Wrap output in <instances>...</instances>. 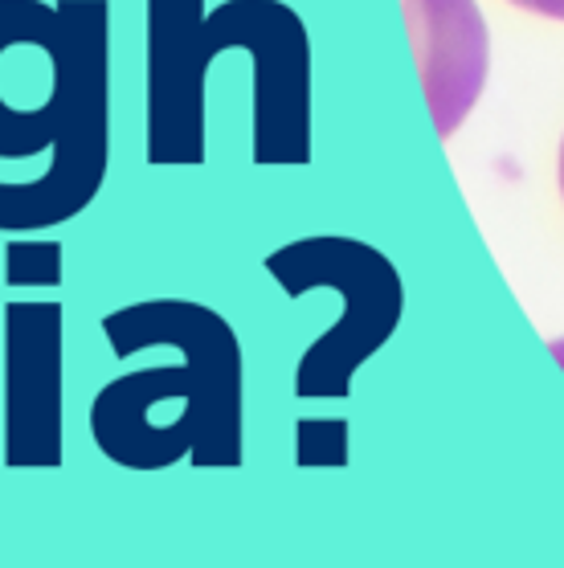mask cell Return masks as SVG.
I'll return each mask as SVG.
<instances>
[{"label":"cell","instance_id":"5","mask_svg":"<svg viewBox=\"0 0 564 568\" xmlns=\"http://www.w3.org/2000/svg\"><path fill=\"white\" fill-rule=\"evenodd\" d=\"M4 466H62V303L4 307Z\"/></svg>","mask_w":564,"mask_h":568},{"label":"cell","instance_id":"10","mask_svg":"<svg viewBox=\"0 0 564 568\" xmlns=\"http://www.w3.org/2000/svg\"><path fill=\"white\" fill-rule=\"evenodd\" d=\"M556 181H561V196H564V140H561V160H556Z\"/></svg>","mask_w":564,"mask_h":568},{"label":"cell","instance_id":"2","mask_svg":"<svg viewBox=\"0 0 564 568\" xmlns=\"http://www.w3.org/2000/svg\"><path fill=\"white\" fill-rule=\"evenodd\" d=\"M221 50L254 53V164L311 160V45L282 0H148V164H205V78Z\"/></svg>","mask_w":564,"mask_h":568},{"label":"cell","instance_id":"9","mask_svg":"<svg viewBox=\"0 0 564 568\" xmlns=\"http://www.w3.org/2000/svg\"><path fill=\"white\" fill-rule=\"evenodd\" d=\"M548 352H552V361H556L564 368V336L561 339H548Z\"/></svg>","mask_w":564,"mask_h":568},{"label":"cell","instance_id":"3","mask_svg":"<svg viewBox=\"0 0 564 568\" xmlns=\"http://www.w3.org/2000/svg\"><path fill=\"white\" fill-rule=\"evenodd\" d=\"M103 332L115 356L177 348L184 361L119 376L90 400V438L111 463H131L155 405L184 400L168 434V466L184 454L201 470L242 466V344L225 315L189 298H148L103 315Z\"/></svg>","mask_w":564,"mask_h":568},{"label":"cell","instance_id":"7","mask_svg":"<svg viewBox=\"0 0 564 568\" xmlns=\"http://www.w3.org/2000/svg\"><path fill=\"white\" fill-rule=\"evenodd\" d=\"M9 286H58L62 278V250L53 242H9Z\"/></svg>","mask_w":564,"mask_h":568},{"label":"cell","instance_id":"1","mask_svg":"<svg viewBox=\"0 0 564 568\" xmlns=\"http://www.w3.org/2000/svg\"><path fill=\"white\" fill-rule=\"evenodd\" d=\"M107 0H0V160L53 152L38 181H0V233L53 230L103 189L111 160Z\"/></svg>","mask_w":564,"mask_h":568},{"label":"cell","instance_id":"6","mask_svg":"<svg viewBox=\"0 0 564 568\" xmlns=\"http://www.w3.org/2000/svg\"><path fill=\"white\" fill-rule=\"evenodd\" d=\"M434 131L450 140L487 82V26L475 0H401Z\"/></svg>","mask_w":564,"mask_h":568},{"label":"cell","instance_id":"8","mask_svg":"<svg viewBox=\"0 0 564 568\" xmlns=\"http://www.w3.org/2000/svg\"><path fill=\"white\" fill-rule=\"evenodd\" d=\"M515 9L536 17H548V21H564V0H512Z\"/></svg>","mask_w":564,"mask_h":568},{"label":"cell","instance_id":"4","mask_svg":"<svg viewBox=\"0 0 564 568\" xmlns=\"http://www.w3.org/2000/svg\"><path fill=\"white\" fill-rule=\"evenodd\" d=\"M266 271L282 286V295L291 298H303L315 286L340 291L344 315L328 336H320L303 352L295 393L303 400L348 397L360 364L376 348H385L389 336L397 332L401 311H405V286L397 266L369 242L320 233L266 254Z\"/></svg>","mask_w":564,"mask_h":568}]
</instances>
